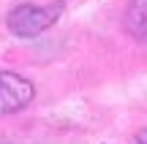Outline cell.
<instances>
[{
  "label": "cell",
  "instance_id": "6da1fadb",
  "mask_svg": "<svg viewBox=\"0 0 147 144\" xmlns=\"http://www.w3.org/2000/svg\"><path fill=\"white\" fill-rule=\"evenodd\" d=\"M63 14V3H49V5H38V3H22L16 8L8 11L5 16V27L8 33H14L16 38H38L41 33H47Z\"/></svg>",
  "mask_w": 147,
  "mask_h": 144
},
{
  "label": "cell",
  "instance_id": "7a4b0ae2",
  "mask_svg": "<svg viewBox=\"0 0 147 144\" xmlns=\"http://www.w3.org/2000/svg\"><path fill=\"white\" fill-rule=\"evenodd\" d=\"M36 98V84L16 71H0V117L27 109Z\"/></svg>",
  "mask_w": 147,
  "mask_h": 144
},
{
  "label": "cell",
  "instance_id": "3957f363",
  "mask_svg": "<svg viewBox=\"0 0 147 144\" xmlns=\"http://www.w3.org/2000/svg\"><path fill=\"white\" fill-rule=\"evenodd\" d=\"M125 30L147 44V0H131L125 8Z\"/></svg>",
  "mask_w": 147,
  "mask_h": 144
},
{
  "label": "cell",
  "instance_id": "277c9868",
  "mask_svg": "<svg viewBox=\"0 0 147 144\" xmlns=\"http://www.w3.org/2000/svg\"><path fill=\"white\" fill-rule=\"evenodd\" d=\"M136 144H147V128H142L136 133Z\"/></svg>",
  "mask_w": 147,
  "mask_h": 144
}]
</instances>
